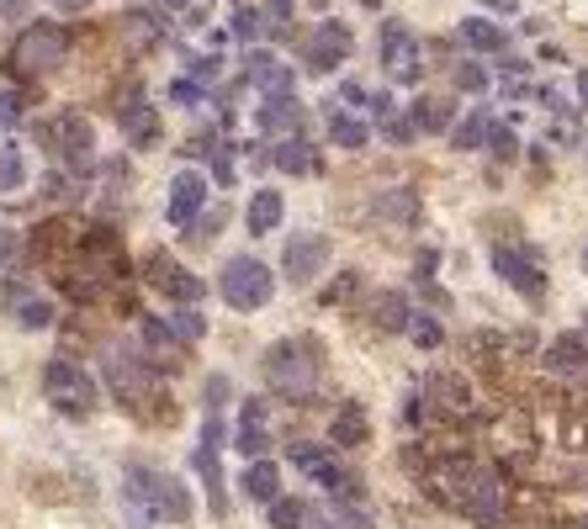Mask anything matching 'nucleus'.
Listing matches in <instances>:
<instances>
[{"mask_svg":"<svg viewBox=\"0 0 588 529\" xmlns=\"http://www.w3.org/2000/svg\"><path fill=\"white\" fill-rule=\"evenodd\" d=\"M123 508L138 529H159V525H186L192 519V492L171 477V471H154V466H133L123 481Z\"/></svg>","mask_w":588,"mask_h":529,"instance_id":"obj_1","label":"nucleus"},{"mask_svg":"<svg viewBox=\"0 0 588 529\" xmlns=\"http://www.w3.org/2000/svg\"><path fill=\"white\" fill-rule=\"evenodd\" d=\"M106 382L117 392V403H127V408L144 413V418H148L144 403H159V408L171 413V392L159 382L154 361H138V355H127V350H106Z\"/></svg>","mask_w":588,"mask_h":529,"instance_id":"obj_2","label":"nucleus"},{"mask_svg":"<svg viewBox=\"0 0 588 529\" xmlns=\"http://www.w3.org/2000/svg\"><path fill=\"white\" fill-rule=\"evenodd\" d=\"M266 382L276 397H292L302 403L313 386H319V361H313V344L308 339H281L266 350Z\"/></svg>","mask_w":588,"mask_h":529,"instance_id":"obj_3","label":"nucleus"},{"mask_svg":"<svg viewBox=\"0 0 588 529\" xmlns=\"http://www.w3.org/2000/svg\"><path fill=\"white\" fill-rule=\"evenodd\" d=\"M64 53H70V32L59 22H32L11 43V70L17 74H49L64 64Z\"/></svg>","mask_w":588,"mask_h":529,"instance_id":"obj_4","label":"nucleus"},{"mask_svg":"<svg viewBox=\"0 0 588 529\" xmlns=\"http://www.w3.org/2000/svg\"><path fill=\"white\" fill-rule=\"evenodd\" d=\"M38 138L64 159V165L80 175V169H96V133H91V122L80 117V112H59L38 127Z\"/></svg>","mask_w":588,"mask_h":529,"instance_id":"obj_5","label":"nucleus"},{"mask_svg":"<svg viewBox=\"0 0 588 529\" xmlns=\"http://www.w3.org/2000/svg\"><path fill=\"white\" fill-rule=\"evenodd\" d=\"M218 287H223V302H228V308H239V313H255V308H266V302H270V291H276V276H270V264L239 255V260L223 264Z\"/></svg>","mask_w":588,"mask_h":529,"instance_id":"obj_6","label":"nucleus"},{"mask_svg":"<svg viewBox=\"0 0 588 529\" xmlns=\"http://www.w3.org/2000/svg\"><path fill=\"white\" fill-rule=\"evenodd\" d=\"M43 392H49V403L59 413H85L96 408V382H91V371H80L74 361H64V355H53L49 371H43Z\"/></svg>","mask_w":588,"mask_h":529,"instance_id":"obj_7","label":"nucleus"},{"mask_svg":"<svg viewBox=\"0 0 588 529\" xmlns=\"http://www.w3.org/2000/svg\"><path fill=\"white\" fill-rule=\"evenodd\" d=\"M382 64H388V74L398 85H414L419 74H424V49H419V38L403 22L382 27Z\"/></svg>","mask_w":588,"mask_h":529,"instance_id":"obj_8","label":"nucleus"},{"mask_svg":"<svg viewBox=\"0 0 588 529\" xmlns=\"http://www.w3.org/2000/svg\"><path fill=\"white\" fill-rule=\"evenodd\" d=\"M144 276H148V287L154 291H165L171 302H202V291H207V281L202 276H192L180 260H171V255H148L144 260Z\"/></svg>","mask_w":588,"mask_h":529,"instance_id":"obj_9","label":"nucleus"},{"mask_svg":"<svg viewBox=\"0 0 588 529\" xmlns=\"http://www.w3.org/2000/svg\"><path fill=\"white\" fill-rule=\"evenodd\" d=\"M466 487L456 492V504L477 519V525H498L504 519V481L493 477V471H466Z\"/></svg>","mask_w":588,"mask_h":529,"instance_id":"obj_10","label":"nucleus"},{"mask_svg":"<svg viewBox=\"0 0 588 529\" xmlns=\"http://www.w3.org/2000/svg\"><path fill=\"white\" fill-rule=\"evenodd\" d=\"M207 207V175L202 169H180L171 180V201H165V217L175 228H196V217Z\"/></svg>","mask_w":588,"mask_h":529,"instance_id":"obj_11","label":"nucleus"},{"mask_svg":"<svg viewBox=\"0 0 588 529\" xmlns=\"http://www.w3.org/2000/svg\"><path fill=\"white\" fill-rule=\"evenodd\" d=\"M323 260H329V239H323V234H292L287 255H281V270H287L292 287H308L323 270Z\"/></svg>","mask_w":588,"mask_h":529,"instance_id":"obj_12","label":"nucleus"},{"mask_svg":"<svg viewBox=\"0 0 588 529\" xmlns=\"http://www.w3.org/2000/svg\"><path fill=\"white\" fill-rule=\"evenodd\" d=\"M350 49H355V38H350V27L344 22H319V32L308 38V49H302V64L313 74L334 70L340 59H350Z\"/></svg>","mask_w":588,"mask_h":529,"instance_id":"obj_13","label":"nucleus"},{"mask_svg":"<svg viewBox=\"0 0 588 529\" xmlns=\"http://www.w3.org/2000/svg\"><path fill=\"white\" fill-rule=\"evenodd\" d=\"M493 270H498V276H504L525 302H540V297H546V276H540V264L525 260L519 249H504V243H498V249H493Z\"/></svg>","mask_w":588,"mask_h":529,"instance_id":"obj_14","label":"nucleus"},{"mask_svg":"<svg viewBox=\"0 0 588 529\" xmlns=\"http://www.w3.org/2000/svg\"><path fill=\"white\" fill-rule=\"evenodd\" d=\"M292 460H297V471L319 477L329 492H340V498H355V477H350V471H340V460L329 456V450H319V445H292Z\"/></svg>","mask_w":588,"mask_h":529,"instance_id":"obj_15","label":"nucleus"},{"mask_svg":"<svg viewBox=\"0 0 588 529\" xmlns=\"http://www.w3.org/2000/svg\"><path fill=\"white\" fill-rule=\"evenodd\" d=\"M218 450H223V424L218 413H207V429H202V450H196V471L207 477V498H213V508H228L223 504V466H218Z\"/></svg>","mask_w":588,"mask_h":529,"instance_id":"obj_16","label":"nucleus"},{"mask_svg":"<svg viewBox=\"0 0 588 529\" xmlns=\"http://www.w3.org/2000/svg\"><path fill=\"white\" fill-rule=\"evenodd\" d=\"M245 80L266 96H297L292 91V64H281L276 53H249L245 59Z\"/></svg>","mask_w":588,"mask_h":529,"instance_id":"obj_17","label":"nucleus"},{"mask_svg":"<svg viewBox=\"0 0 588 529\" xmlns=\"http://www.w3.org/2000/svg\"><path fill=\"white\" fill-rule=\"evenodd\" d=\"M117 127L127 133V144L148 148L154 138H159V112H154V106H148V101L138 96V91H133V96H127L123 106H117Z\"/></svg>","mask_w":588,"mask_h":529,"instance_id":"obj_18","label":"nucleus"},{"mask_svg":"<svg viewBox=\"0 0 588 529\" xmlns=\"http://www.w3.org/2000/svg\"><path fill=\"white\" fill-rule=\"evenodd\" d=\"M546 371H557V376H584V371H588V339L584 334L551 339V350H546Z\"/></svg>","mask_w":588,"mask_h":529,"instance_id":"obj_19","label":"nucleus"},{"mask_svg":"<svg viewBox=\"0 0 588 529\" xmlns=\"http://www.w3.org/2000/svg\"><path fill=\"white\" fill-rule=\"evenodd\" d=\"M308 525L313 529H371V519L361 514V508H350L344 498H329V504L308 508Z\"/></svg>","mask_w":588,"mask_h":529,"instance_id":"obj_20","label":"nucleus"},{"mask_svg":"<svg viewBox=\"0 0 588 529\" xmlns=\"http://www.w3.org/2000/svg\"><path fill=\"white\" fill-rule=\"evenodd\" d=\"M329 434H334V445H340V450H355V445H367V408H361V403H340V408H334V424H329Z\"/></svg>","mask_w":588,"mask_h":529,"instance_id":"obj_21","label":"nucleus"},{"mask_svg":"<svg viewBox=\"0 0 588 529\" xmlns=\"http://www.w3.org/2000/svg\"><path fill=\"white\" fill-rule=\"evenodd\" d=\"M6 302H11V318H17L22 329H49L53 323V302L38 297V291H11Z\"/></svg>","mask_w":588,"mask_h":529,"instance_id":"obj_22","label":"nucleus"},{"mask_svg":"<svg viewBox=\"0 0 588 529\" xmlns=\"http://www.w3.org/2000/svg\"><path fill=\"white\" fill-rule=\"evenodd\" d=\"M260 403H245V424H239V434H234V445H239V456L245 460H266V450H270V439H266V429H260Z\"/></svg>","mask_w":588,"mask_h":529,"instance_id":"obj_23","label":"nucleus"},{"mask_svg":"<svg viewBox=\"0 0 588 529\" xmlns=\"http://www.w3.org/2000/svg\"><path fill=\"white\" fill-rule=\"evenodd\" d=\"M245 498L249 504H276V487H281V471L270 466V460H249L245 466Z\"/></svg>","mask_w":588,"mask_h":529,"instance_id":"obj_24","label":"nucleus"},{"mask_svg":"<svg viewBox=\"0 0 588 529\" xmlns=\"http://www.w3.org/2000/svg\"><path fill=\"white\" fill-rule=\"evenodd\" d=\"M281 191H255L249 196V207H245V222H249V234H276V222H281Z\"/></svg>","mask_w":588,"mask_h":529,"instance_id":"obj_25","label":"nucleus"},{"mask_svg":"<svg viewBox=\"0 0 588 529\" xmlns=\"http://www.w3.org/2000/svg\"><path fill=\"white\" fill-rule=\"evenodd\" d=\"M297 122H302L297 96H266V106H260V127H270V133H287V138H292Z\"/></svg>","mask_w":588,"mask_h":529,"instance_id":"obj_26","label":"nucleus"},{"mask_svg":"<svg viewBox=\"0 0 588 529\" xmlns=\"http://www.w3.org/2000/svg\"><path fill=\"white\" fill-rule=\"evenodd\" d=\"M123 32L127 38H133V43H138V49H148V43H159V38H165V6H159V11H127L123 17Z\"/></svg>","mask_w":588,"mask_h":529,"instance_id":"obj_27","label":"nucleus"},{"mask_svg":"<svg viewBox=\"0 0 588 529\" xmlns=\"http://www.w3.org/2000/svg\"><path fill=\"white\" fill-rule=\"evenodd\" d=\"M371 313H376V323H382L388 334H403V329H414V323H409L414 313H409V302H403L398 291H382V297L371 302Z\"/></svg>","mask_w":588,"mask_h":529,"instance_id":"obj_28","label":"nucleus"},{"mask_svg":"<svg viewBox=\"0 0 588 529\" xmlns=\"http://www.w3.org/2000/svg\"><path fill=\"white\" fill-rule=\"evenodd\" d=\"M144 339H148V350H154V355H165L159 365H180V355L192 350V344H180V339H175L159 318H148V323H144Z\"/></svg>","mask_w":588,"mask_h":529,"instance_id":"obj_29","label":"nucleus"},{"mask_svg":"<svg viewBox=\"0 0 588 529\" xmlns=\"http://www.w3.org/2000/svg\"><path fill=\"white\" fill-rule=\"evenodd\" d=\"M462 43H466V49H477V53H498V49H504V27L472 17V22H462Z\"/></svg>","mask_w":588,"mask_h":529,"instance_id":"obj_30","label":"nucleus"},{"mask_svg":"<svg viewBox=\"0 0 588 529\" xmlns=\"http://www.w3.org/2000/svg\"><path fill=\"white\" fill-rule=\"evenodd\" d=\"M414 127L419 133H445L451 127V101H441V96L414 101Z\"/></svg>","mask_w":588,"mask_h":529,"instance_id":"obj_31","label":"nucleus"},{"mask_svg":"<svg viewBox=\"0 0 588 529\" xmlns=\"http://www.w3.org/2000/svg\"><path fill=\"white\" fill-rule=\"evenodd\" d=\"M430 397H435V403H445L451 413H462L466 408V382H462V376H451V371H441V376L430 382Z\"/></svg>","mask_w":588,"mask_h":529,"instance_id":"obj_32","label":"nucleus"},{"mask_svg":"<svg viewBox=\"0 0 588 529\" xmlns=\"http://www.w3.org/2000/svg\"><path fill=\"white\" fill-rule=\"evenodd\" d=\"M329 133H334L340 148H367V122L344 117V112H329Z\"/></svg>","mask_w":588,"mask_h":529,"instance_id":"obj_33","label":"nucleus"},{"mask_svg":"<svg viewBox=\"0 0 588 529\" xmlns=\"http://www.w3.org/2000/svg\"><path fill=\"white\" fill-rule=\"evenodd\" d=\"M270 159H276L281 169H292V175H302V169H313V154H308V144H302V138H281Z\"/></svg>","mask_w":588,"mask_h":529,"instance_id":"obj_34","label":"nucleus"},{"mask_svg":"<svg viewBox=\"0 0 588 529\" xmlns=\"http://www.w3.org/2000/svg\"><path fill=\"white\" fill-rule=\"evenodd\" d=\"M488 127H493L488 112H472V117L451 133V144H456V148H483V144H488Z\"/></svg>","mask_w":588,"mask_h":529,"instance_id":"obj_35","label":"nucleus"},{"mask_svg":"<svg viewBox=\"0 0 588 529\" xmlns=\"http://www.w3.org/2000/svg\"><path fill=\"white\" fill-rule=\"evenodd\" d=\"M27 165H22V148L0 144V191H22Z\"/></svg>","mask_w":588,"mask_h":529,"instance_id":"obj_36","label":"nucleus"},{"mask_svg":"<svg viewBox=\"0 0 588 529\" xmlns=\"http://www.w3.org/2000/svg\"><path fill=\"white\" fill-rule=\"evenodd\" d=\"M302 525H308V504H297V498L270 504V529H302Z\"/></svg>","mask_w":588,"mask_h":529,"instance_id":"obj_37","label":"nucleus"},{"mask_svg":"<svg viewBox=\"0 0 588 529\" xmlns=\"http://www.w3.org/2000/svg\"><path fill=\"white\" fill-rule=\"evenodd\" d=\"M165 329H171L180 344H196V339L207 334V318H202V313H171V318H165Z\"/></svg>","mask_w":588,"mask_h":529,"instance_id":"obj_38","label":"nucleus"},{"mask_svg":"<svg viewBox=\"0 0 588 529\" xmlns=\"http://www.w3.org/2000/svg\"><path fill=\"white\" fill-rule=\"evenodd\" d=\"M260 27H266V22H260V11L239 0V6H234V32H239V38L249 43V38H260Z\"/></svg>","mask_w":588,"mask_h":529,"instance_id":"obj_39","label":"nucleus"},{"mask_svg":"<svg viewBox=\"0 0 588 529\" xmlns=\"http://www.w3.org/2000/svg\"><path fill=\"white\" fill-rule=\"evenodd\" d=\"M488 154H493V159H515V133L493 122V127H488Z\"/></svg>","mask_w":588,"mask_h":529,"instance_id":"obj_40","label":"nucleus"},{"mask_svg":"<svg viewBox=\"0 0 588 529\" xmlns=\"http://www.w3.org/2000/svg\"><path fill=\"white\" fill-rule=\"evenodd\" d=\"M409 334L419 339V344H424V350H435V344H441V323H430V318H419L414 329H409Z\"/></svg>","mask_w":588,"mask_h":529,"instance_id":"obj_41","label":"nucleus"},{"mask_svg":"<svg viewBox=\"0 0 588 529\" xmlns=\"http://www.w3.org/2000/svg\"><path fill=\"white\" fill-rule=\"evenodd\" d=\"M456 85H462V91H483V85H488V74L477 70V64H462V70H456Z\"/></svg>","mask_w":588,"mask_h":529,"instance_id":"obj_42","label":"nucleus"},{"mask_svg":"<svg viewBox=\"0 0 588 529\" xmlns=\"http://www.w3.org/2000/svg\"><path fill=\"white\" fill-rule=\"evenodd\" d=\"M355 287H361V281H355V270H344L340 281H334V287L323 291V302H344V297H350V291H355Z\"/></svg>","mask_w":588,"mask_h":529,"instance_id":"obj_43","label":"nucleus"},{"mask_svg":"<svg viewBox=\"0 0 588 529\" xmlns=\"http://www.w3.org/2000/svg\"><path fill=\"white\" fill-rule=\"evenodd\" d=\"M171 101H180V106H196V101H202V85H192V80H175V85H171Z\"/></svg>","mask_w":588,"mask_h":529,"instance_id":"obj_44","label":"nucleus"},{"mask_svg":"<svg viewBox=\"0 0 588 529\" xmlns=\"http://www.w3.org/2000/svg\"><path fill=\"white\" fill-rule=\"evenodd\" d=\"M186 64H192V74H196V80H218V59H202V53H192Z\"/></svg>","mask_w":588,"mask_h":529,"instance_id":"obj_45","label":"nucleus"},{"mask_svg":"<svg viewBox=\"0 0 588 529\" xmlns=\"http://www.w3.org/2000/svg\"><path fill=\"white\" fill-rule=\"evenodd\" d=\"M414 133H419L414 122H388V138H392V144H409Z\"/></svg>","mask_w":588,"mask_h":529,"instance_id":"obj_46","label":"nucleus"},{"mask_svg":"<svg viewBox=\"0 0 588 529\" xmlns=\"http://www.w3.org/2000/svg\"><path fill=\"white\" fill-rule=\"evenodd\" d=\"M32 0H0V17H27Z\"/></svg>","mask_w":588,"mask_h":529,"instance_id":"obj_47","label":"nucleus"},{"mask_svg":"<svg viewBox=\"0 0 588 529\" xmlns=\"http://www.w3.org/2000/svg\"><path fill=\"white\" fill-rule=\"evenodd\" d=\"M6 122H17V101L11 96H0V127H6Z\"/></svg>","mask_w":588,"mask_h":529,"instance_id":"obj_48","label":"nucleus"},{"mask_svg":"<svg viewBox=\"0 0 588 529\" xmlns=\"http://www.w3.org/2000/svg\"><path fill=\"white\" fill-rule=\"evenodd\" d=\"M53 6H59V11H70V17H80V11H85L91 0H53Z\"/></svg>","mask_w":588,"mask_h":529,"instance_id":"obj_49","label":"nucleus"},{"mask_svg":"<svg viewBox=\"0 0 588 529\" xmlns=\"http://www.w3.org/2000/svg\"><path fill=\"white\" fill-rule=\"evenodd\" d=\"M11 249H17V239H11V234H6V228H0V264L11 260Z\"/></svg>","mask_w":588,"mask_h":529,"instance_id":"obj_50","label":"nucleus"},{"mask_svg":"<svg viewBox=\"0 0 588 529\" xmlns=\"http://www.w3.org/2000/svg\"><path fill=\"white\" fill-rule=\"evenodd\" d=\"M578 101H584V106H588V70L578 74Z\"/></svg>","mask_w":588,"mask_h":529,"instance_id":"obj_51","label":"nucleus"},{"mask_svg":"<svg viewBox=\"0 0 588 529\" xmlns=\"http://www.w3.org/2000/svg\"><path fill=\"white\" fill-rule=\"evenodd\" d=\"M483 6H493V11H515V0H483Z\"/></svg>","mask_w":588,"mask_h":529,"instance_id":"obj_52","label":"nucleus"},{"mask_svg":"<svg viewBox=\"0 0 588 529\" xmlns=\"http://www.w3.org/2000/svg\"><path fill=\"white\" fill-rule=\"evenodd\" d=\"M159 6H186V0H159Z\"/></svg>","mask_w":588,"mask_h":529,"instance_id":"obj_53","label":"nucleus"},{"mask_svg":"<svg viewBox=\"0 0 588 529\" xmlns=\"http://www.w3.org/2000/svg\"><path fill=\"white\" fill-rule=\"evenodd\" d=\"M584 276H588V249H584Z\"/></svg>","mask_w":588,"mask_h":529,"instance_id":"obj_54","label":"nucleus"},{"mask_svg":"<svg viewBox=\"0 0 588 529\" xmlns=\"http://www.w3.org/2000/svg\"><path fill=\"white\" fill-rule=\"evenodd\" d=\"M361 6H382V0H361Z\"/></svg>","mask_w":588,"mask_h":529,"instance_id":"obj_55","label":"nucleus"},{"mask_svg":"<svg viewBox=\"0 0 588 529\" xmlns=\"http://www.w3.org/2000/svg\"><path fill=\"white\" fill-rule=\"evenodd\" d=\"M584 318H588V313H584ZM584 339H588V323H584Z\"/></svg>","mask_w":588,"mask_h":529,"instance_id":"obj_56","label":"nucleus"}]
</instances>
